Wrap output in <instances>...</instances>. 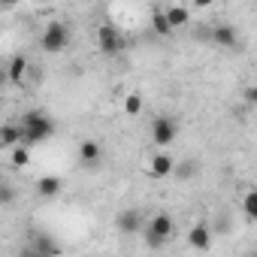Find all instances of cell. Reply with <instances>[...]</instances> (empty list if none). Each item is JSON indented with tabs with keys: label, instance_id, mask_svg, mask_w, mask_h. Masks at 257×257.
<instances>
[{
	"label": "cell",
	"instance_id": "9",
	"mask_svg": "<svg viewBox=\"0 0 257 257\" xmlns=\"http://www.w3.org/2000/svg\"><path fill=\"white\" fill-rule=\"evenodd\" d=\"M188 245L197 248V251H209V245H212V230H209L206 224H194V227L188 230Z\"/></svg>",
	"mask_w": 257,
	"mask_h": 257
},
{
	"label": "cell",
	"instance_id": "18",
	"mask_svg": "<svg viewBox=\"0 0 257 257\" xmlns=\"http://www.w3.org/2000/svg\"><path fill=\"white\" fill-rule=\"evenodd\" d=\"M28 164H31V152L25 146L13 149V167H28Z\"/></svg>",
	"mask_w": 257,
	"mask_h": 257
},
{
	"label": "cell",
	"instance_id": "14",
	"mask_svg": "<svg viewBox=\"0 0 257 257\" xmlns=\"http://www.w3.org/2000/svg\"><path fill=\"white\" fill-rule=\"evenodd\" d=\"M37 191H40V197H58L61 194V179H55V176H43L40 182H37Z\"/></svg>",
	"mask_w": 257,
	"mask_h": 257
},
{
	"label": "cell",
	"instance_id": "6",
	"mask_svg": "<svg viewBox=\"0 0 257 257\" xmlns=\"http://www.w3.org/2000/svg\"><path fill=\"white\" fill-rule=\"evenodd\" d=\"M115 227H118V233H124V236L140 233V230H143V215H140L137 209H124V212L115 218Z\"/></svg>",
	"mask_w": 257,
	"mask_h": 257
},
{
	"label": "cell",
	"instance_id": "8",
	"mask_svg": "<svg viewBox=\"0 0 257 257\" xmlns=\"http://www.w3.org/2000/svg\"><path fill=\"white\" fill-rule=\"evenodd\" d=\"M212 43L218 49H236L239 46V37H236L233 25H215L212 28Z\"/></svg>",
	"mask_w": 257,
	"mask_h": 257
},
{
	"label": "cell",
	"instance_id": "5",
	"mask_svg": "<svg viewBox=\"0 0 257 257\" xmlns=\"http://www.w3.org/2000/svg\"><path fill=\"white\" fill-rule=\"evenodd\" d=\"M176 167H179V164H176L167 152H158V155L152 158V164H149V176H152V179H167V176L176 173Z\"/></svg>",
	"mask_w": 257,
	"mask_h": 257
},
{
	"label": "cell",
	"instance_id": "23",
	"mask_svg": "<svg viewBox=\"0 0 257 257\" xmlns=\"http://www.w3.org/2000/svg\"><path fill=\"white\" fill-rule=\"evenodd\" d=\"M22 257H43V254H37V251H34V248H31V251H25V254H22Z\"/></svg>",
	"mask_w": 257,
	"mask_h": 257
},
{
	"label": "cell",
	"instance_id": "17",
	"mask_svg": "<svg viewBox=\"0 0 257 257\" xmlns=\"http://www.w3.org/2000/svg\"><path fill=\"white\" fill-rule=\"evenodd\" d=\"M124 112H127V115H140V112H143V94H137V91L127 94V97H124Z\"/></svg>",
	"mask_w": 257,
	"mask_h": 257
},
{
	"label": "cell",
	"instance_id": "21",
	"mask_svg": "<svg viewBox=\"0 0 257 257\" xmlns=\"http://www.w3.org/2000/svg\"><path fill=\"white\" fill-rule=\"evenodd\" d=\"M146 245H149V248H155V251H158V248H164V239H161V236H155V233H152V230H146Z\"/></svg>",
	"mask_w": 257,
	"mask_h": 257
},
{
	"label": "cell",
	"instance_id": "12",
	"mask_svg": "<svg viewBox=\"0 0 257 257\" xmlns=\"http://www.w3.org/2000/svg\"><path fill=\"white\" fill-rule=\"evenodd\" d=\"M100 155H103V152H100V146H97L94 140H85V143L79 146V158H82L85 167H97V164H100Z\"/></svg>",
	"mask_w": 257,
	"mask_h": 257
},
{
	"label": "cell",
	"instance_id": "16",
	"mask_svg": "<svg viewBox=\"0 0 257 257\" xmlns=\"http://www.w3.org/2000/svg\"><path fill=\"white\" fill-rule=\"evenodd\" d=\"M152 28H155V34H161V37H170V34H173V28H170V22H167L164 10H158V13L152 16Z\"/></svg>",
	"mask_w": 257,
	"mask_h": 257
},
{
	"label": "cell",
	"instance_id": "19",
	"mask_svg": "<svg viewBox=\"0 0 257 257\" xmlns=\"http://www.w3.org/2000/svg\"><path fill=\"white\" fill-rule=\"evenodd\" d=\"M34 251H37V254H43V257H55V254H58V248H55V245H52L49 239H37Z\"/></svg>",
	"mask_w": 257,
	"mask_h": 257
},
{
	"label": "cell",
	"instance_id": "13",
	"mask_svg": "<svg viewBox=\"0 0 257 257\" xmlns=\"http://www.w3.org/2000/svg\"><path fill=\"white\" fill-rule=\"evenodd\" d=\"M25 73H28V61H25V55H16V58L10 61V70H7L10 82H13V85H22V82H25Z\"/></svg>",
	"mask_w": 257,
	"mask_h": 257
},
{
	"label": "cell",
	"instance_id": "22",
	"mask_svg": "<svg viewBox=\"0 0 257 257\" xmlns=\"http://www.w3.org/2000/svg\"><path fill=\"white\" fill-rule=\"evenodd\" d=\"M242 97H245V103H251V106H257V85H248V88L242 91Z\"/></svg>",
	"mask_w": 257,
	"mask_h": 257
},
{
	"label": "cell",
	"instance_id": "2",
	"mask_svg": "<svg viewBox=\"0 0 257 257\" xmlns=\"http://www.w3.org/2000/svg\"><path fill=\"white\" fill-rule=\"evenodd\" d=\"M43 49L46 52H64L67 49V43H70V28L64 25V22H49L46 25V31H43Z\"/></svg>",
	"mask_w": 257,
	"mask_h": 257
},
{
	"label": "cell",
	"instance_id": "1",
	"mask_svg": "<svg viewBox=\"0 0 257 257\" xmlns=\"http://www.w3.org/2000/svg\"><path fill=\"white\" fill-rule=\"evenodd\" d=\"M19 127H22V146H25V149L37 146V143H46V140L55 134L52 118L43 115V112H25V118H22Z\"/></svg>",
	"mask_w": 257,
	"mask_h": 257
},
{
	"label": "cell",
	"instance_id": "24",
	"mask_svg": "<svg viewBox=\"0 0 257 257\" xmlns=\"http://www.w3.org/2000/svg\"><path fill=\"white\" fill-rule=\"evenodd\" d=\"M254 257H257V254H254Z\"/></svg>",
	"mask_w": 257,
	"mask_h": 257
},
{
	"label": "cell",
	"instance_id": "15",
	"mask_svg": "<svg viewBox=\"0 0 257 257\" xmlns=\"http://www.w3.org/2000/svg\"><path fill=\"white\" fill-rule=\"evenodd\" d=\"M242 215L257 224V188L245 191V197H242Z\"/></svg>",
	"mask_w": 257,
	"mask_h": 257
},
{
	"label": "cell",
	"instance_id": "11",
	"mask_svg": "<svg viewBox=\"0 0 257 257\" xmlns=\"http://www.w3.org/2000/svg\"><path fill=\"white\" fill-rule=\"evenodd\" d=\"M164 16H167V22H170V28H173V31L191 22V13H188V7H179V4L167 7V10H164Z\"/></svg>",
	"mask_w": 257,
	"mask_h": 257
},
{
	"label": "cell",
	"instance_id": "7",
	"mask_svg": "<svg viewBox=\"0 0 257 257\" xmlns=\"http://www.w3.org/2000/svg\"><path fill=\"white\" fill-rule=\"evenodd\" d=\"M146 230H152L155 236H161L164 242H170L173 239V233H176V224H173V218L167 215V212H158L152 221H149V227Z\"/></svg>",
	"mask_w": 257,
	"mask_h": 257
},
{
	"label": "cell",
	"instance_id": "10",
	"mask_svg": "<svg viewBox=\"0 0 257 257\" xmlns=\"http://www.w3.org/2000/svg\"><path fill=\"white\" fill-rule=\"evenodd\" d=\"M22 146V127L19 124H4L0 127V149H19Z\"/></svg>",
	"mask_w": 257,
	"mask_h": 257
},
{
	"label": "cell",
	"instance_id": "3",
	"mask_svg": "<svg viewBox=\"0 0 257 257\" xmlns=\"http://www.w3.org/2000/svg\"><path fill=\"white\" fill-rule=\"evenodd\" d=\"M97 49L103 55H118L124 49V37L115 25H100L97 28Z\"/></svg>",
	"mask_w": 257,
	"mask_h": 257
},
{
	"label": "cell",
	"instance_id": "20",
	"mask_svg": "<svg viewBox=\"0 0 257 257\" xmlns=\"http://www.w3.org/2000/svg\"><path fill=\"white\" fill-rule=\"evenodd\" d=\"M173 176H179V179H191V176H197V167H194V164H179Z\"/></svg>",
	"mask_w": 257,
	"mask_h": 257
},
{
	"label": "cell",
	"instance_id": "4",
	"mask_svg": "<svg viewBox=\"0 0 257 257\" xmlns=\"http://www.w3.org/2000/svg\"><path fill=\"white\" fill-rule=\"evenodd\" d=\"M152 140H155V146H170L173 140H176V121L173 118H167V115H158L155 121H152Z\"/></svg>",
	"mask_w": 257,
	"mask_h": 257
}]
</instances>
